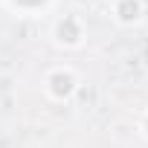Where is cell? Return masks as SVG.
Here are the masks:
<instances>
[{
	"label": "cell",
	"instance_id": "obj_3",
	"mask_svg": "<svg viewBox=\"0 0 148 148\" xmlns=\"http://www.w3.org/2000/svg\"><path fill=\"white\" fill-rule=\"evenodd\" d=\"M108 15L116 26L122 29H134L145 21V0H110Z\"/></svg>",
	"mask_w": 148,
	"mask_h": 148
},
{
	"label": "cell",
	"instance_id": "obj_2",
	"mask_svg": "<svg viewBox=\"0 0 148 148\" xmlns=\"http://www.w3.org/2000/svg\"><path fill=\"white\" fill-rule=\"evenodd\" d=\"M49 41L61 52H76L87 41V21L79 12H64L49 23Z\"/></svg>",
	"mask_w": 148,
	"mask_h": 148
},
{
	"label": "cell",
	"instance_id": "obj_1",
	"mask_svg": "<svg viewBox=\"0 0 148 148\" xmlns=\"http://www.w3.org/2000/svg\"><path fill=\"white\" fill-rule=\"evenodd\" d=\"M44 99L52 105H70L73 99L79 96L82 90V76L73 64H55L44 73V82H41Z\"/></svg>",
	"mask_w": 148,
	"mask_h": 148
},
{
	"label": "cell",
	"instance_id": "obj_4",
	"mask_svg": "<svg viewBox=\"0 0 148 148\" xmlns=\"http://www.w3.org/2000/svg\"><path fill=\"white\" fill-rule=\"evenodd\" d=\"M9 12H15V15H23V18H29V15H41V12H47L55 0H0Z\"/></svg>",
	"mask_w": 148,
	"mask_h": 148
},
{
	"label": "cell",
	"instance_id": "obj_5",
	"mask_svg": "<svg viewBox=\"0 0 148 148\" xmlns=\"http://www.w3.org/2000/svg\"><path fill=\"white\" fill-rule=\"evenodd\" d=\"M136 134L148 142V108H145V110L139 113V119H136Z\"/></svg>",
	"mask_w": 148,
	"mask_h": 148
}]
</instances>
